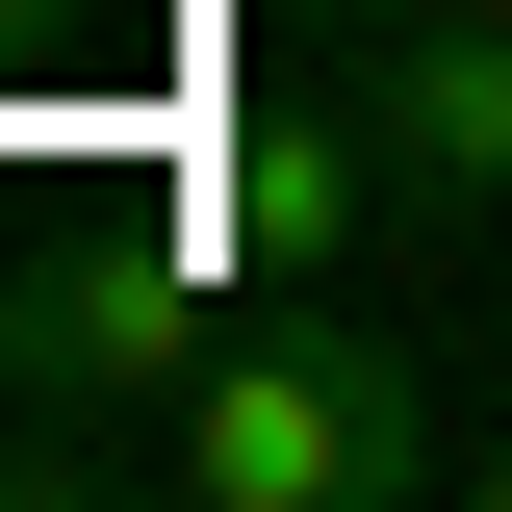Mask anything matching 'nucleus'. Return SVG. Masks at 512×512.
<instances>
[{
  "label": "nucleus",
  "instance_id": "f257e3e1",
  "mask_svg": "<svg viewBox=\"0 0 512 512\" xmlns=\"http://www.w3.org/2000/svg\"><path fill=\"white\" fill-rule=\"evenodd\" d=\"M154 487H205V512H436L461 487V410H436V359L384 308L282 282V308H231V359L154 410Z\"/></svg>",
  "mask_w": 512,
  "mask_h": 512
},
{
  "label": "nucleus",
  "instance_id": "f03ea898",
  "mask_svg": "<svg viewBox=\"0 0 512 512\" xmlns=\"http://www.w3.org/2000/svg\"><path fill=\"white\" fill-rule=\"evenodd\" d=\"M205 308H256L205 231H180V256H52V282L0 308V384H26V436H0V461H26V487H77V410H103V384H205V359H231Z\"/></svg>",
  "mask_w": 512,
  "mask_h": 512
},
{
  "label": "nucleus",
  "instance_id": "20e7f679",
  "mask_svg": "<svg viewBox=\"0 0 512 512\" xmlns=\"http://www.w3.org/2000/svg\"><path fill=\"white\" fill-rule=\"evenodd\" d=\"M180 231L231 256L256 308H282V282H333L359 231H410V205H384V154H359V103H256L231 154H205V205H180Z\"/></svg>",
  "mask_w": 512,
  "mask_h": 512
},
{
  "label": "nucleus",
  "instance_id": "39448f33",
  "mask_svg": "<svg viewBox=\"0 0 512 512\" xmlns=\"http://www.w3.org/2000/svg\"><path fill=\"white\" fill-rule=\"evenodd\" d=\"M0 26H77V0H0Z\"/></svg>",
  "mask_w": 512,
  "mask_h": 512
},
{
  "label": "nucleus",
  "instance_id": "7ed1b4c3",
  "mask_svg": "<svg viewBox=\"0 0 512 512\" xmlns=\"http://www.w3.org/2000/svg\"><path fill=\"white\" fill-rule=\"evenodd\" d=\"M333 103H359L410 231H512V0H359Z\"/></svg>",
  "mask_w": 512,
  "mask_h": 512
}]
</instances>
